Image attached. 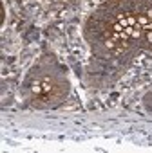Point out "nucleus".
<instances>
[{
	"label": "nucleus",
	"instance_id": "f257e3e1",
	"mask_svg": "<svg viewBox=\"0 0 152 153\" xmlns=\"http://www.w3.org/2000/svg\"><path fill=\"white\" fill-rule=\"evenodd\" d=\"M138 24H139V25H147V24H148V16H139V18H138Z\"/></svg>",
	"mask_w": 152,
	"mask_h": 153
},
{
	"label": "nucleus",
	"instance_id": "f03ea898",
	"mask_svg": "<svg viewBox=\"0 0 152 153\" xmlns=\"http://www.w3.org/2000/svg\"><path fill=\"white\" fill-rule=\"evenodd\" d=\"M132 33H134V29H132L130 25H127V27H125V34H130V36H132Z\"/></svg>",
	"mask_w": 152,
	"mask_h": 153
},
{
	"label": "nucleus",
	"instance_id": "7ed1b4c3",
	"mask_svg": "<svg viewBox=\"0 0 152 153\" xmlns=\"http://www.w3.org/2000/svg\"><path fill=\"white\" fill-rule=\"evenodd\" d=\"M132 36H134V38H139V36H141V31H139V29H134Z\"/></svg>",
	"mask_w": 152,
	"mask_h": 153
},
{
	"label": "nucleus",
	"instance_id": "20e7f679",
	"mask_svg": "<svg viewBox=\"0 0 152 153\" xmlns=\"http://www.w3.org/2000/svg\"><path fill=\"white\" fill-rule=\"evenodd\" d=\"M127 24H129V25H134V24H136V20H134L132 16H129V18H127Z\"/></svg>",
	"mask_w": 152,
	"mask_h": 153
},
{
	"label": "nucleus",
	"instance_id": "39448f33",
	"mask_svg": "<svg viewBox=\"0 0 152 153\" xmlns=\"http://www.w3.org/2000/svg\"><path fill=\"white\" fill-rule=\"evenodd\" d=\"M147 40H148V42L152 43V31H148V34H147Z\"/></svg>",
	"mask_w": 152,
	"mask_h": 153
},
{
	"label": "nucleus",
	"instance_id": "423d86ee",
	"mask_svg": "<svg viewBox=\"0 0 152 153\" xmlns=\"http://www.w3.org/2000/svg\"><path fill=\"white\" fill-rule=\"evenodd\" d=\"M121 29H123V27H121L120 24H116V25H114V31H121Z\"/></svg>",
	"mask_w": 152,
	"mask_h": 153
},
{
	"label": "nucleus",
	"instance_id": "0eeeda50",
	"mask_svg": "<svg viewBox=\"0 0 152 153\" xmlns=\"http://www.w3.org/2000/svg\"><path fill=\"white\" fill-rule=\"evenodd\" d=\"M147 16H148V20H152V9H150V11L147 13Z\"/></svg>",
	"mask_w": 152,
	"mask_h": 153
}]
</instances>
